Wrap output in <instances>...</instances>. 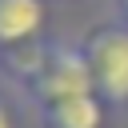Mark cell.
Here are the masks:
<instances>
[{
    "label": "cell",
    "instance_id": "6da1fadb",
    "mask_svg": "<svg viewBox=\"0 0 128 128\" xmlns=\"http://www.w3.org/2000/svg\"><path fill=\"white\" fill-rule=\"evenodd\" d=\"M92 92H96V80H92V64H88V52H84V36L80 40L76 36H48L44 64L24 92L28 108L40 112L48 104H60V100H72V96H92Z\"/></svg>",
    "mask_w": 128,
    "mask_h": 128
},
{
    "label": "cell",
    "instance_id": "7a4b0ae2",
    "mask_svg": "<svg viewBox=\"0 0 128 128\" xmlns=\"http://www.w3.org/2000/svg\"><path fill=\"white\" fill-rule=\"evenodd\" d=\"M84 52L92 64L96 96L108 108H128V24L108 16L84 36Z\"/></svg>",
    "mask_w": 128,
    "mask_h": 128
},
{
    "label": "cell",
    "instance_id": "3957f363",
    "mask_svg": "<svg viewBox=\"0 0 128 128\" xmlns=\"http://www.w3.org/2000/svg\"><path fill=\"white\" fill-rule=\"evenodd\" d=\"M48 16H52V0H0V52L44 40Z\"/></svg>",
    "mask_w": 128,
    "mask_h": 128
},
{
    "label": "cell",
    "instance_id": "277c9868",
    "mask_svg": "<svg viewBox=\"0 0 128 128\" xmlns=\"http://www.w3.org/2000/svg\"><path fill=\"white\" fill-rule=\"evenodd\" d=\"M108 116H112V108L96 92L72 96V100H60V104H48L36 112L40 128H108Z\"/></svg>",
    "mask_w": 128,
    "mask_h": 128
},
{
    "label": "cell",
    "instance_id": "5b68a950",
    "mask_svg": "<svg viewBox=\"0 0 128 128\" xmlns=\"http://www.w3.org/2000/svg\"><path fill=\"white\" fill-rule=\"evenodd\" d=\"M0 128H20V112L4 92H0Z\"/></svg>",
    "mask_w": 128,
    "mask_h": 128
},
{
    "label": "cell",
    "instance_id": "8992f818",
    "mask_svg": "<svg viewBox=\"0 0 128 128\" xmlns=\"http://www.w3.org/2000/svg\"><path fill=\"white\" fill-rule=\"evenodd\" d=\"M108 12H112V20L128 24V0H108Z\"/></svg>",
    "mask_w": 128,
    "mask_h": 128
}]
</instances>
